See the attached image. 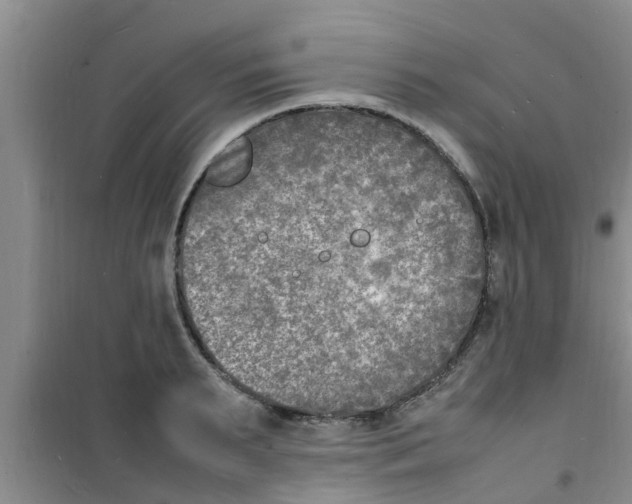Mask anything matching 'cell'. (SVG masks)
Segmentation results:
<instances>
[{
    "label": "cell",
    "mask_w": 632,
    "mask_h": 504,
    "mask_svg": "<svg viewBox=\"0 0 632 504\" xmlns=\"http://www.w3.org/2000/svg\"><path fill=\"white\" fill-rule=\"evenodd\" d=\"M197 341L237 386L312 415L375 412L443 368L487 245L453 163L387 114L314 106L228 144L180 227Z\"/></svg>",
    "instance_id": "1"
}]
</instances>
